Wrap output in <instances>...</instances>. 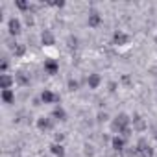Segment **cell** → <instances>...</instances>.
<instances>
[{
    "label": "cell",
    "instance_id": "6da1fadb",
    "mask_svg": "<svg viewBox=\"0 0 157 157\" xmlns=\"http://www.w3.org/2000/svg\"><path fill=\"white\" fill-rule=\"evenodd\" d=\"M129 122H131V118H129L126 113H118V115L113 118V122H111V131L120 135L126 128H129Z\"/></svg>",
    "mask_w": 157,
    "mask_h": 157
},
{
    "label": "cell",
    "instance_id": "7a4b0ae2",
    "mask_svg": "<svg viewBox=\"0 0 157 157\" xmlns=\"http://www.w3.org/2000/svg\"><path fill=\"white\" fill-rule=\"evenodd\" d=\"M137 151H139V155L140 157H153V148L148 144V140L142 137V139H139V142H137Z\"/></svg>",
    "mask_w": 157,
    "mask_h": 157
},
{
    "label": "cell",
    "instance_id": "3957f363",
    "mask_svg": "<svg viewBox=\"0 0 157 157\" xmlns=\"http://www.w3.org/2000/svg\"><path fill=\"white\" fill-rule=\"evenodd\" d=\"M131 122H133V129L135 131H144L146 128H148V124H146V120L140 117V115H133V118H131Z\"/></svg>",
    "mask_w": 157,
    "mask_h": 157
},
{
    "label": "cell",
    "instance_id": "277c9868",
    "mask_svg": "<svg viewBox=\"0 0 157 157\" xmlns=\"http://www.w3.org/2000/svg\"><path fill=\"white\" fill-rule=\"evenodd\" d=\"M13 83H15V76H11V74H2V76H0V85H2V91L11 89Z\"/></svg>",
    "mask_w": 157,
    "mask_h": 157
},
{
    "label": "cell",
    "instance_id": "5b68a950",
    "mask_svg": "<svg viewBox=\"0 0 157 157\" xmlns=\"http://www.w3.org/2000/svg\"><path fill=\"white\" fill-rule=\"evenodd\" d=\"M57 70H59V63L56 59H46L44 61V72L46 74L54 76V74H57Z\"/></svg>",
    "mask_w": 157,
    "mask_h": 157
},
{
    "label": "cell",
    "instance_id": "8992f818",
    "mask_svg": "<svg viewBox=\"0 0 157 157\" xmlns=\"http://www.w3.org/2000/svg\"><path fill=\"white\" fill-rule=\"evenodd\" d=\"M111 148L117 151V153H120L124 148H126V139H122L120 135H117V137H113L111 139Z\"/></svg>",
    "mask_w": 157,
    "mask_h": 157
},
{
    "label": "cell",
    "instance_id": "52a82bcc",
    "mask_svg": "<svg viewBox=\"0 0 157 157\" xmlns=\"http://www.w3.org/2000/svg\"><path fill=\"white\" fill-rule=\"evenodd\" d=\"M8 30H10V35H19L21 33V21L19 19H10L8 21Z\"/></svg>",
    "mask_w": 157,
    "mask_h": 157
},
{
    "label": "cell",
    "instance_id": "ba28073f",
    "mask_svg": "<svg viewBox=\"0 0 157 157\" xmlns=\"http://www.w3.org/2000/svg\"><path fill=\"white\" fill-rule=\"evenodd\" d=\"M41 43H43L44 46H54V43H56L54 33H52L50 30H43V33H41Z\"/></svg>",
    "mask_w": 157,
    "mask_h": 157
},
{
    "label": "cell",
    "instance_id": "9c48e42d",
    "mask_svg": "<svg viewBox=\"0 0 157 157\" xmlns=\"http://www.w3.org/2000/svg\"><path fill=\"white\" fill-rule=\"evenodd\" d=\"M37 128L41 129V131H52V128H54V118H39L37 120Z\"/></svg>",
    "mask_w": 157,
    "mask_h": 157
},
{
    "label": "cell",
    "instance_id": "30bf717a",
    "mask_svg": "<svg viewBox=\"0 0 157 157\" xmlns=\"http://www.w3.org/2000/svg\"><path fill=\"white\" fill-rule=\"evenodd\" d=\"M89 26L91 28H96V26H100V22H102V15L96 11V10H91V13H89Z\"/></svg>",
    "mask_w": 157,
    "mask_h": 157
},
{
    "label": "cell",
    "instance_id": "8fae6325",
    "mask_svg": "<svg viewBox=\"0 0 157 157\" xmlns=\"http://www.w3.org/2000/svg\"><path fill=\"white\" fill-rule=\"evenodd\" d=\"M129 43V35L128 33H124V32H115V35H113V44H128Z\"/></svg>",
    "mask_w": 157,
    "mask_h": 157
},
{
    "label": "cell",
    "instance_id": "7c38bea8",
    "mask_svg": "<svg viewBox=\"0 0 157 157\" xmlns=\"http://www.w3.org/2000/svg\"><path fill=\"white\" fill-rule=\"evenodd\" d=\"M57 100H59V96L54 94V93L48 91V89H44L43 94H41V102H43V104H54V102H57Z\"/></svg>",
    "mask_w": 157,
    "mask_h": 157
},
{
    "label": "cell",
    "instance_id": "4fadbf2b",
    "mask_svg": "<svg viewBox=\"0 0 157 157\" xmlns=\"http://www.w3.org/2000/svg\"><path fill=\"white\" fill-rule=\"evenodd\" d=\"M87 83H89V87H91V89H98V85L102 83L100 74H91V76L87 78Z\"/></svg>",
    "mask_w": 157,
    "mask_h": 157
},
{
    "label": "cell",
    "instance_id": "5bb4252c",
    "mask_svg": "<svg viewBox=\"0 0 157 157\" xmlns=\"http://www.w3.org/2000/svg\"><path fill=\"white\" fill-rule=\"evenodd\" d=\"M15 82H17L19 85H22V87H24V85H28V83H30V78H28L22 70H19V72L15 74Z\"/></svg>",
    "mask_w": 157,
    "mask_h": 157
},
{
    "label": "cell",
    "instance_id": "9a60e30c",
    "mask_svg": "<svg viewBox=\"0 0 157 157\" xmlns=\"http://www.w3.org/2000/svg\"><path fill=\"white\" fill-rule=\"evenodd\" d=\"M52 118L54 120H67V113H65V109L63 107H56L54 111H52Z\"/></svg>",
    "mask_w": 157,
    "mask_h": 157
},
{
    "label": "cell",
    "instance_id": "2e32d148",
    "mask_svg": "<svg viewBox=\"0 0 157 157\" xmlns=\"http://www.w3.org/2000/svg\"><path fill=\"white\" fill-rule=\"evenodd\" d=\"M50 151H52L56 157H65V148H63V144H57V142H54V144L50 146Z\"/></svg>",
    "mask_w": 157,
    "mask_h": 157
},
{
    "label": "cell",
    "instance_id": "e0dca14e",
    "mask_svg": "<svg viewBox=\"0 0 157 157\" xmlns=\"http://www.w3.org/2000/svg\"><path fill=\"white\" fill-rule=\"evenodd\" d=\"M2 100H4V104H13V102H15V94H13V91H11V89L2 91Z\"/></svg>",
    "mask_w": 157,
    "mask_h": 157
},
{
    "label": "cell",
    "instance_id": "ac0fdd59",
    "mask_svg": "<svg viewBox=\"0 0 157 157\" xmlns=\"http://www.w3.org/2000/svg\"><path fill=\"white\" fill-rule=\"evenodd\" d=\"M120 155H122V157H137L139 151H137V148H124V150L120 151Z\"/></svg>",
    "mask_w": 157,
    "mask_h": 157
},
{
    "label": "cell",
    "instance_id": "d6986e66",
    "mask_svg": "<svg viewBox=\"0 0 157 157\" xmlns=\"http://www.w3.org/2000/svg\"><path fill=\"white\" fill-rule=\"evenodd\" d=\"M24 54H26V46H24V44H17L15 50H13V56H15V57H22Z\"/></svg>",
    "mask_w": 157,
    "mask_h": 157
},
{
    "label": "cell",
    "instance_id": "ffe728a7",
    "mask_svg": "<svg viewBox=\"0 0 157 157\" xmlns=\"http://www.w3.org/2000/svg\"><path fill=\"white\" fill-rule=\"evenodd\" d=\"M67 44H68V48H76L78 46V39L74 35H68L67 37Z\"/></svg>",
    "mask_w": 157,
    "mask_h": 157
},
{
    "label": "cell",
    "instance_id": "44dd1931",
    "mask_svg": "<svg viewBox=\"0 0 157 157\" xmlns=\"http://www.w3.org/2000/svg\"><path fill=\"white\" fill-rule=\"evenodd\" d=\"M83 153H85L87 157H93V155H94V146H91V144H85V150H83Z\"/></svg>",
    "mask_w": 157,
    "mask_h": 157
},
{
    "label": "cell",
    "instance_id": "7402d4cb",
    "mask_svg": "<svg viewBox=\"0 0 157 157\" xmlns=\"http://www.w3.org/2000/svg\"><path fill=\"white\" fill-rule=\"evenodd\" d=\"M107 118H109V115H107L105 111H100V113L96 115V120H98V122H105Z\"/></svg>",
    "mask_w": 157,
    "mask_h": 157
},
{
    "label": "cell",
    "instance_id": "603a6c76",
    "mask_svg": "<svg viewBox=\"0 0 157 157\" xmlns=\"http://www.w3.org/2000/svg\"><path fill=\"white\" fill-rule=\"evenodd\" d=\"M78 87H80V83L76 80H68V91H78Z\"/></svg>",
    "mask_w": 157,
    "mask_h": 157
},
{
    "label": "cell",
    "instance_id": "cb8c5ba5",
    "mask_svg": "<svg viewBox=\"0 0 157 157\" xmlns=\"http://www.w3.org/2000/svg\"><path fill=\"white\" fill-rule=\"evenodd\" d=\"M63 140H65V133H56V135H54V142L61 144Z\"/></svg>",
    "mask_w": 157,
    "mask_h": 157
},
{
    "label": "cell",
    "instance_id": "d4e9b609",
    "mask_svg": "<svg viewBox=\"0 0 157 157\" xmlns=\"http://www.w3.org/2000/svg\"><path fill=\"white\" fill-rule=\"evenodd\" d=\"M24 22H26L28 26H33V17H32V13H26V15H24Z\"/></svg>",
    "mask_w": 157,
    "mask_h": 157
},
{
    "label": "cell",
    "instance_id": "484cf974",
    "mask_svg": "<svg viewBox=\"0 0 157 157\" xmlns=\"http://www.w3.org/2000/svg\"><path fill=\"white\" fill-rule=\"evenodd\" d=\"M8 67H10V59L4 56V59H2V72L6 74V70H8Z\"/></svg>",
    "mask_w": 157,
    "mask_h": 157
},
{
    "label": "cell",
    "instance_id": "4316f807",
    "mask_svg": "<svg viewBox=\"0 0 157 157\" xmlns=\"http://www.w3.org/2000/svg\"><path fill=\"white\" fill-rule=\"evenodd\" d=\"M50 6H54V8H63L65 2H63V0H59V2H50Z\"/></svg>",
    "mask_w": 157,
    "mask_h": 157
},
{
    "label": "cell",
    "instance_id": "83f0119b",
    "mask_svg": "<svg viewBox=\"0 0 157 157\" xmlns=\"http://www.w3.org/2000/svg\"><path fill=\"white\" fill-rule=\"evenodd\" d=\"M115 91H117V83L111 82V83H109V93H115Z\"/></svg>",
    "mask_w": 157,
    "mask_h": 157
},
{
    "label": "cell",
    "instance_id": "f1b7e54d",
    "mask_svg": "<svg viewBox=\"0 0 157 157\" xmlns=\"http://www.w3.org/2000/svg\"><path fill=\"white\" fill-rule=\"evenodd\" d=\"M122 82H124L126 85H129V78H128V76H124V78H122Z\"/></svg>",
    "mask_w": 157,
    "mask_h": 157
},
{
    "label": "cell",
    "instance_id": "f546056e",
    "mask_svg": "<svg viewBox=\"0 0 157 157\" xmlns=\"http://www.w3.org/2000/svg\"><path fill=\"white\" fill-rule=\"evenodd\" d=\"M155 44H157V35H155Z\"/></svg>",
    "mask_w": 157,
    "mask_h": 157
},
{
    "label": "cell",
    "instance_id": "4dcf8cb0",
    "mask_svg": "<svg viewBox=\"0 0 157 157\" xmlns=\"http://www.w3.org/2000/svg\"><path fill=\"white\" fill-rule=\"evenodd\" d=\"M155 139H157V133H155Z\"/></svg>",
    "mask_w": 157,
    "mask_h": 157
}]
</instances>
